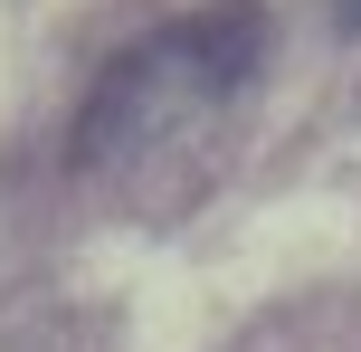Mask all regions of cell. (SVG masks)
I'll return each mask as SVG.
<instances>
[{
  "mask_svg": "<svg viewBox=\"0 0 361 352\" xmlns=\"http://www.w3.org/2000/svg\"><path fill=\"white\" fill-rule=\"evenodd\" d=\"M257 57H267V10L257 0H219L200 19H171L143 48H124L95 76L86 114H76V171L86 181H124L152 152L190 143L209 114H228L247 95Z\"/></svg>",
  "mask_w": 361,
  "mask_h": 352,
  "instance_id": "obj_1",
  "label": "cell"
},
{
  "mask_svg": "<svg viewBox=\"0 0 361 352\" xmlns=\"http://www.w3.org/2000/svg\"><path fill=\"white\" fill-rule=\"evenodd\" d=\"M333 10H343V19H352V29H361V0H333Z\"/></svg>",
  "mask_w": 361,
  "mask_h": 352,
  "instance_id": "obj_2",
  "label": "cell"
}]
</instances>
